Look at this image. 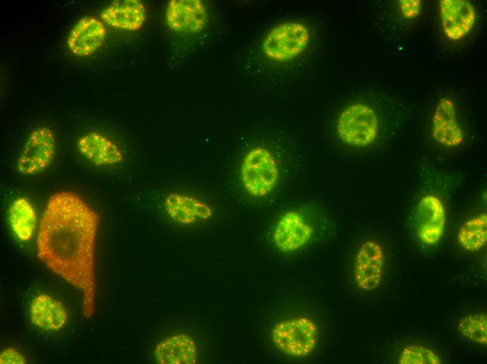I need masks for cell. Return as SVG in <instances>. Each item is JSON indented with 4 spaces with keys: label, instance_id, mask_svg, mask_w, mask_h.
<instances>
[{
    "label": "cell",
    "instance_id": "44dd1931",
    "mask_svg": "<svg viewBox=\"0 0 487 364\" xmlns=\"http://www.w3.org/2000/svg\"><path fill=\"white\" fill-rule=\"evenodd\" d=\"M458 329L466 339L478 344H487V316L479 312L465 316L458 323Z\"/></svg>",
    "mask_w": 487,
    "mask_h": 364
},
{
    "label": "cell",
    "instance_id": "5b68a950",
    "mask_svg": "<svg viewBox=\"0 0 487 364\" xmlns=\"http://www.w3.org/2000/svg\"><path fill=\"white\" fill-rule=\"evenodd\" d=\"M311 40V33L304 23L290 20L274 26L265 36L262 49L270 60L283 63L301 55Z\"/></svg>",
    "mask_w": 487,
    "mask_h": 364
},
{
    "label": "cell",
    "instance_id": "cb8c5ba5",
    "mask_svg": "<svg viewBox=\"0 0 487 364\" xmlns=\"http://www.w3.org/2000/svg\"><path fill=\"white\" fill-rule=\"evenodd\" d=\"M25 357L14 348H6L1 352V364H24Z\"/></svg>",
    "mask_w": 487,
    "mask_h": 364
},
{
    "label": "cell",
    "instance_id": "52a82bcc",
    "mask_svg": "<svg viewBox=\"0 0 487 364\" xmlns=\"http://www.w3.org/2000/svg\"><path fill=\"white\" fill-rule=\"evenodd\" d=\"M415 226L421 243L433 246L440 241L446 226V209L438 195L428 193L421 197L415 211Z\"/></svg>",
    "mask_w": 487,
    "mask_h": 364
},
{
    "label": "cell",
    "instance_id": "2e32d148",
    "mask_svg": "<svg viewBox=\"0 0 487 364\" xmlns=\"http://www.w3.org/2000/svg\"><path fill=\"white\" fill-rule=\"evenodd\" d=\"M78 148L86 159L96 165H114L124 160L123 153L118 146L97 132H91L80 137Z\"/></svg>",
    "mask_w": 487,
    "mask_h": 364
},
{
    "label": "cell",
    "instance_id": "603a6c76",
    "mask_svg": "<svg viewBox=\"0 0 487 364\" xmlns=\"http://www.w3.org/2000/svg\"><path fill=\"white\" fill-rule=\"evenodd\" d=\"M402 14L407 18H414L418 15L421 10L422 3L420 0L399 1Z\"/></svg>",
    "mask_w": 487,
    "mask_h": 364
},
{
    "label": "cell",
    "instance_id": "7c38bea8",
    "mask_svg": "<svg viewBox=\"0 0 487 364\" xmlns=\"http://www.w3.org/2000/svg\"><path fill=\"white\" fill-rule=\"evenodd\" d=\"M106 34V27L101 20L94 17H84L71 30L67 46L73 55L87 57L101 46Z\"/></svg>",
    "mask_w": 487,
    "mask_h": 364
},
{
    "label": "cell",
    "instance_id": "ba28073f",
    "mask_svg": "<svg viewBox=\"0 0 487 364\" xmlns=\"http://www.w3.org/2000/svg\"><path fill=\"white\" fill-rule=\"evenodd\" d=\"M313 235V228L302 214L288 210L278 219L273 232V241L278 251L292 253L305 246Z\"/></svg>",
    "mask_w": 487,
    "mask_h": 364
},
{
    "label": "cell",
    "instance_id": "9c48e42d",
    "mask_svg": "<svg viewBox=\"0 0 487 364\" xmlns=\"http://www.w3.org/2000/svg\"><path fill=\"white\" fill-rule=\"evenodd\" d=\"M385 262V252L376 240L368 239L359 247L354 261L353 276L362 290L371 291L380 284Z\"/></svg>",
    "mask_w": 487,
    "mask_h": 364
},
{
    "label": "cell",
    "instance_id": "4fadbf2b",
    "mask_svg": "<svg viewBox=\"0 0 487 364\" xmlns=\"http://www.w3.org/2000/svg\"><path fill=\"white\" fill-rule=\"evenodd\" d=\"M454 103L449 98H442L432 118V134L439 144L453 148L463 141L462 129L457 119Z\"/></svg>",
    "mask_w": 487,
    "mask_h": 364
},
{
    "label": "cell",
    "instance_id": "6da1fadb",
    "mask_svg": "<svg viewBox=\"0 0 487 364\" xmlns=\"http://www.w3.org/2000/svg\"><path fill=\"white\" fill-rule=\"evenodd\" d=\"M99 216L78 194L59 191L48 199L38 227L39 259L82 293L83 315L94 313V248Z\"/></svg>",
    "mask_w": 487,
    "mask_h": 364
},
{
    "label": "cell",
    "instance_id": "8992f818",
    "mask_svg": "<svg viewBox=\"0 0 487 364\" xmlns=\"http://www.w3.org/2000/svg\"><path fill=\"white\" fill-rule=\"evenodd\" d=\"M56 150L54 132L43 126L34 130L28 136L17 162V171L31 176L45 170L53 160Z\"/></svg>",
    "mask_w": 487,
    "mask_h": 364
},
{
    "label": "cell",
    "instance_id": "8fae6325",
    "mask_svg": "<svg viewBox=\"0 0 487 364\" xmlns=\"http://www.w3.org/2000/svg\"><path fill=\"white\" fill-rule=\"evenodd\" d=\"M439 5L442 26L446 36L458 41L467 35L476 20L473 5L466 0H442Z\"/></svg>",
    "mask_w": 487,
    "mask_h": 364
},
{
    "label": "cell",
    "instance_id": "30bf717a",
    "mask_svg": "<svg viewBox=\"0 0 487 364\" xmlns=\"http://www.w3.org/2000/svg\"><path fill=\"white\" fill-rule=\"evenodd\" d=\"M207 19L206 8L200 0H171L165 13L167 26L181 33L199 32L205 27Z\"/></svg>",
    "mask_w": 487,
    "mask_h": 364
},
{
    "label": "cell",
    "instance_id": "7402d4cb",
    "mask_svg": "<svg viewBox=\"0 0 487 364\" xmlns=\"http://www.w3.org/2000/svg\"><path fill=\"white\" fill-rule=\"evenodd\" d=\"M400 364H439L440 359L431 349L416 344L408 345L401 351Z\"/></svg>",
    "mask_w": 487,
    "mask_h": 364
},
{
    "label": "cell",
    "instance_id": "9a60e30c",
    "mask_svg": "<svg viewBox=\"0 0 487 364\" xmlns=\"http://www.w3.org/2000/svg\"><path fill=\"white\" fill-rule=\"evenodd\" d=\"M100 18L113 28L136 31L146 20V8L139 0H116L101 12Z\"/></svg>",
    "mask_w": 487,
    "mask_h": 364
},
{
    "label": "cell",
    "instance_id": "e0dca14e",
    "mask_svg": "<svg viewBox=\"0 0 487 364\" xmlns=\"http://www.w3.org/2000/svg\"><path fill=\"white\" fill-rule=\"evenodd\" d=\"M154 356L160 364H195L197 360V349L191 337L176 334L156 345Z\"/></svg>",
    "mask_w": 487,
    "mask_h": 364
},
{
    "label": "cell",
    "instance_id": "277c9868",
    "mask_svg": "<svg viewBox=\"0 0 487 364\" xmlns=\"http://www.w3.org/2000/svg\"><path fill=\"white\" fill-rule=\"evenodd\" d=\"M379 122L376 111L363 103H353L346 106L336 122V131L346 144L362 148L371 145L377 138Z\"/></svg>",
    "mask_w": 487,
    "mask_h": 364
},
{
    "label": "cell",
    "instance_id": "3957f363",
    "mask_svg": "<svg viewBox=\"0 0 487 364\" xmlns=\"http://www.w3.org/2000/svg\"><path fill=\"white\" fill-rule=\"evenodd\" d=\"M271 336L274 344L282 353L294 358H303L316 349L319 329L313 319L300 316L276 323Z\"/></svg>",
    "mask_w": 487,
    "mask_h": 364
},
{
    "label": "cell",
    "instance_id": "5bb4252c",
    "mask_svg": "<svg viewBox=\"0 0 487 364\" xmlns=\"http://www.w3.org/2000/svg\"><path fill=\"white\" fill-rule=\"evenodd\" d=\"M164 208L173 220L182 225L205 221L213 216L212 209L208 204L179 192H172L166 197Z\"/></svg>",
    "mask_w": 487,
    "mask_h": 364
},
{
    "label": "cell",
    "instance_id": "d6986e66",
    "mask_svg": "<svg viewBox=\"0 0 487 364\" xmlns=\"http://www.w3.org/2000/svg\"><path fill=\"white\" fill-rule=\"evenodd\" d=\"M8 220L13 232L20 241H27L32 238L36 214L27 198L19 197L13 202L8 210Z\"/></svg>",
    "mask_w": 487,
    "mask_h": 364
},
{
    "label": "cell",
    "instance_id": "7a4b0ae2",
    "mask_svg": "<svg viewBox=\"0 0 487 364\" xmlns=\"http://www.w3.org/2000/svg\"><path fill=\"white\" fill-rule=\"evenodd\" d=\"M240 177L243 187L250 195L263 197L276 187L280 179V168L269 150L257 146L244 156Z\"/></svg>",
    "mask_w": 487,
    "mask_h": 364
},
{
    "label": "cell",
    "instance_id": "ffe728a7",
    "mask_svg": "<svg viewBox=\"0 0 487 364\" xmlns=\"http://www.w3.org/2000/svg\"><path fill=\"white\" fill-rule=\"evenodd\" d=\"M457 239L466 251L481 249L487 241V215L481 214L466 220L460 227Z\"/></svg>",
    "mask_w": 487,
    "mask_h": 364
},
{
    "label": "cell",
    "instance_id": "ac0fdd59",
    "mask_svg": "<svg viewBox=\"0 0 487 364\" xmlns=\"http://www.w3.org/2000/svg\"><path fill=\"white\" fill-rule=\"evenodd\" d=\"M30 318L37 327L46 330L61 329L67 321L63 304L48 294H39L30 305Z\"/></svg>",
    "mask_w": 487,
    "mask_h": 364
}]
</instances>
